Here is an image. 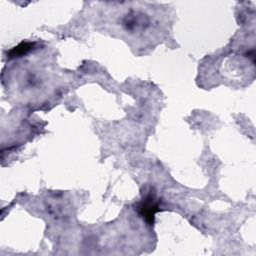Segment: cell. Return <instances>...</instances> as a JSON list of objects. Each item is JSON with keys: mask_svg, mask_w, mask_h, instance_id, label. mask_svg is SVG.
I'll use <instances>...</instances> for the list:
<instances>
[{"mask_svg": "<svg viewBox=\"0 0 256 256\" xmlns=\"http://www.w3.org/2000/svg\"><path fill=\"white\" fill-rule=\"evenodd\" d=\"M141 210H142V214L146 218V220L150 223L153 222L154 214L158 210V204L155 201L153 196H148L145 198V200L142 204Z\"/></svg>", "mask_w": 256, "mask_h": 256, "instance_id": "cell-1", "label": "cell"}]
</instances>
